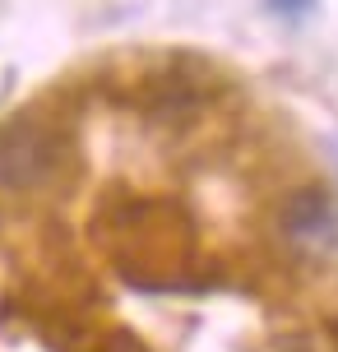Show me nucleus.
<instances>
[{"label": "nucleus", "instance_id": "2", "mask_svg": "<svg viewBox=\"0 0 338 352\" xmlns=\"http://www.w3.org/2000/svg\"><path fill=\"white\" fill-rule=\"evenodd\" d=\"M278 228H283L292 241H329L338 232V213H334L329 190H320V186L292 190L283 199V209H278Z\"/></svg>", "mask_w": 338, "mask_h": 352}, {"label": "nucleus", "instance_id": "3", "mask_svg": "<svg viewBox=\"0 0 338 352\" xmlns=\"http://www.w3.org/2000/svg\"><path fill=\"white\" fill-rule=\"evenodd\" d=\"M273 14H283V19H302V14H311L315 10V0H264Z\"/></svg>", "mask_w": 338, "mask_h": 352}, {"label": "nucleus", "instance_id": "1", "mask_svg": "<svg viewBox=\"0 0 338 352\" xmlns=\"http://www.w3.org/2000/svg\"><path fill=\"white\" fill-rule=\"evenodd\" d=\"M65 158V144H60V130L37 116H14V121L0 130V186L5 190H37L56 176Z\"/></svg>", "mask_w": 338, "mask_h": 352}]
</instances>
